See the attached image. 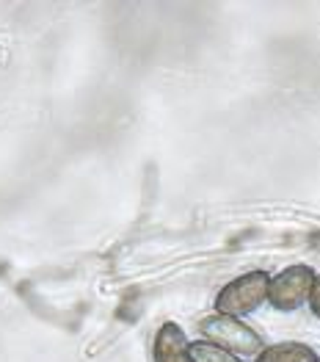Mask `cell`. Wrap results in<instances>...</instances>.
Here are the masks:
<instances>
[{"instance_id": "1", "label": "cell", "mask_w": 320, "mask_h": 362, "mask_svg": "<svg viewBox=\"0 0 320 362\" xmlns=\"http://www.w3.org/2000/svg\"><path fill=\"white\" fill-rule=\"evenodd\" d=\"M268 291H271V274L268 272H246L240 276L230 279L213 299V307L218 315H230V318H246L251 313H257L262 304L268 302Z\"/></svg>"}, {"instance_id": "2", "label": "cell", "mask_w": 320, "mask_h": 362, "mask_svg": "<svg viewBox=\"0 0 320 362\" xmlns=\"http://www.w3.org/2000/svg\"><path fill=\"white\" fill-rule=\"evenodd\" d=\"M199 332H202V340H210L227 351L237 354L240 360L243 357H257L265 343H262V334L249 327L243 318H230V315H204L199 321Z\"/></svg>"}, {"instance_id": "3", "label": "cell", "mask_w": 320, "mask_h": 362, "mask_svg": "<svg viewBox=\"0 0 320 362\" xmlns=\"http://www.w3.org/2000/svg\"><path fill=\"white\" fill-rule=\"evenodd\" d=\"M315 279H318V272L307 263H295V266L282 269L279 274L271 276L268 304L276 313H295L298 307L309 304Z\"/></svg>"}, {"instance_id": "4", "label": "cell", "mask_w": 320, "mask_h": 362, "mask_svg": "<svg viewBox=\"0 0 320 362\" xmlns=\"http://www.w3.org/2000/svg\"><path fill=\"white\" fill-rule=\"evenodd\" d=\"M155 362H191V340L185 329L174 321H163L152 340Z\"/></svg>"}, {"instance_id": "5", "label": "cell", "mask_w": 320, "mask_h": 362, "mask_svg": "<svg viewBox=\"0 0 320 362\" xmlns=\"http://www.w3.org/2000/svg\"><path fill=\"white\" fill-rule=\"evenodd\" d=\"M254 362H320V354L298 340H285V343H273L265 346L260 354L254 357Z\"/></svg>"}, {"instance_id": "6", "label": "cell", "mask_w": 320, "mask_h": 362, "mask_svg": "<svg viewBox=\"0 0 320 362\" xmlns=\"http://www.w3.org/2000/svg\"><path fill=\"white\" fill-rule=\"evenodd\" d=\"M191 362H243L237 354L210 343V340H194L191 343Z\"/></svg>"}, {"instance_id": "7", "label": "cell", "mask_w": 320, "mask_h": 362, "mask_svg": "<svg viewBox=\"0 0 320 362\" xmlns=\"http://www.w3.org/2000/svg\"><path fill=\"white\" fill-rule=\"evenodd\" d=\"M307 307L312 310V315H318L320 318V272H318L315 285H312V296H309V304H307Z\"/></svg>"}]
</instances>
